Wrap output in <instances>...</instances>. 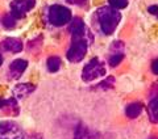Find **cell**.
Wrapping results in <instances>:
<instances>
[{"mask_svg": "<svg viewBox=\"0 0 158 139\" xmlns=\"http://www.w3.org/2000/svg\"><path fill=\"white\" fill-rule=\"evenodd\" d=\"M0 139H24V134L17 123L3 121L0 123Z\"/></svg>", "mask_w": 158, "mask_h": 139, "instance_id": "5", "label": "cell"}, {"mask_svg": "<svg viewBox=\"0 0 158 139\" xmlns=\"http://www.w3.org/2000/svg\"><path fill=\"white\" fill-rule=\"evenodd\" d=\"M2 24L7 29H12V28L16 26V18H15L13 16H11V13L6 14V16L3 17V20H2Z\"/></svg>", "mask_w": 158, "mask_h": 139, "instance_id": "16", "label": "cell"}, {"mask_svg": "<svg viewBox=\"0 0 158 139\" xmlns=\"http://www.w3.org/2000/svg\"><path fill=\"white\" fill-rule=\"evenodd\" d=\"M74 139H99V134L95 133L94 130H91L87 125L81 122L75 129Z\"/></svg>", "mask_w": 158, "mask_h": 139, "instance_id": "10", "label": "cell"}, {"mask_svg": "<svg viewBox=\"0 0 158 139\" xmlns=\"http://www.w3.org/2000/svg\"><path fill=\"white\" fill-rule=\"evenodd\" d=\"M110 51H111V55L108 58L110 66L111 67L118 66L123 62V59H124V43L121 41H115L112 43Z\"/></svg>", "mask_w": 158, "mask_h": 139, "instance_id": "7", "label": "cell"}, {"mask_svg": "<svg viewBox=\"0 0 158 139\" xmlns=\"http://www.w3.org/2000/svg\"><path fill=\"white\" fill-rule=\"evenodd\" d=\"M0 50L2 51H8V53H20L23 50V42L19 38H6L0 42Z\"/></svg>", "mask_w": 158, "mask_h": 139, "instance_id": "9", "label": "cell"}, {"mask_svg": "<svg viewBox=\"0 0 158 139\" xmlns=\"http://www.w3.org/2000/svg\"><path fill=\"white\" fill-rule=\"evenodd\" d=\"M33 91H34V85H32V84H29V83L17 84V85L13 88V95H16V97H25L27 95H29V93Z\"/></svg>", "mask_w": 158, "mask_h": 139, "instance_id": "12", "label": "cell"}, {"mask_svg": "<svg viewBox=\"0 0 158 139\" xmlns=\"http://www.w3.org/2000/svg\"><path fill=\"white\" fill-rule=\"evenodd\" d=\"M69 32L71 33V37L73 36H83V34H87V26L85 25V22L82 21L79 17H75L71 21L70 26H69Z\"/></svg>", "mask_w": 158, "mask_h": 139, "instance_id": "11", "label": "cell"}, {"mask_svg": "<svg viewBox=\"0 0 158 139\" xmlns=\"http://www.w3.org/2000/svg\"><path fill=\"white\" fill-rule=\"evenodd\" d=\"M96 17L103 34L110 36V34H112L116 30L117 25L120 24L121 14L118 11L111 7H100L96 11Z\"/></svg>", "mask_w": 158, "mask_h": 139, "instance_id": "1", "label": "cell"}, {"mask_svg": "<svg viewBox=\"0 0 158 139\" xmlns=\"http://www.w3.org/2000/svg\"><path fill=\"white\" fill-rule=\"evenodd\" d=\"M142 112L141 102H132L125 108V114L128 118H137Z\"/></svg>", "mask_w": 158, "mask_h": 139, "instance_id": "13", "label": "cell"}, {"mask_svg": "<svg viewBox=\"0 0 158 139\" xmlns=\"http://www.w3.org/2000/svg\"><path fill=\"white\" fill-rule=\"evenodd\" d=\"M113 83H115V79H113L112 76H110V77H107L106 80H103L100 84H99V88H102V89L112 88L113 87Z\"/></svg>", "mask_w": 158, "mask_h": 139, "instance_id": "18", "label": "cell"}, {"mask_svg": "<svg viewBox=\"0 0 158 139\" xmlns=\"http://www.w3.org/2000/svg\"><path fill=\"white\" fill-rule=\"evenodd\" d=\"M2 64H3V55L0 54V66H2Z\"/></svg>", "mask_w": 158, "mask_h": 139, "instance_id": "22", "label": "cell"}, {"mask_svg": "<svg viewBox=\"0 0 158 139\" xmlns=\"http://www.w3.org/2000/svg\"><path fill=\"white\" fill-rule=\"evenodd\" d=\"M70 4H83L86 0H67Z\"/></svg>", "mask_w": 158, "mask_h": 139, "instance_id": "20", "label": "cell"}, {"mask_svg": "<svg viewBox=\"0 0 158 139\" xmlns=\"http://www.w3.org/2000/svg\"><path fill=\"white\" fill-rule=\"evenodd\" d=\"M148 11H149L150 13H153V14H156V13H157V6H152V7H149V8H148Z\"/></svg>", "mask_w": 158, "mask_h": 139, "instance_id": "21", "label": "cell"}, {"mask_svg": "<svg viewBox=\"0 0 158 139\" xmlns=\"http://www.w3.org/2000/svg\"><path fill=\"white\" fill-rule=\"evenodd\" d=\"M152 68H153V72H154L156 75H157V73H158V61H157V59H156L154 62H153V66H152Z\"/></svg>", "mask_w": 158, "mask_h": 139, "instance_id": "19", "label": "cell"}, {"mask_svg": "<svg viewBox=\"0 0 158 139\" xmlns=\"http://www.w3.org/2000/svg\"><path fill=\"white\" fill-rule=\"evenodd\" d=\"M148 113H149V118L153 123H156L158 121V98L153 97L149 105H148Z\"/></svg>", "mask_w": 158, "mask_h": 139, "instance_id": "14", "label": "cell"}, {"mask_svg": "<svg viewBox=\"0 0 158 139\" xmlns=\"http://www.w3.org/2000/svg\"><path fill=\"white\" fill-rule=\"evenodd\" d=\"M3 104H4V100H0V109L3 108Z\"/></svg>", "mask_w": 158, "mask_h": 139, "instance_id": "23", "label": "cell"}, {"mask_svg": "<svg viewBox=\"0 0 158 139\" xmlns=\"http://www.w3.org/2000/svg\"><path fill=\"white\" fill-rule=\"evenodd\" d=\"M46 66H48V70L50 72H57L58 70L61 68V59L58 57H49Z\"/></svg>", "mask_w": 158, "mask_h": 139, "instance_id": "15", "label": "cell"}, {"mask_svg": "<svg viewBox=\"0 0 158 139\" xmlns=\"http://www.w3.org/2000/svg\"><path fill=\"white\" fill-rule=\"evenodd\" d=\"M113 9H123L128 6V0H108Z\"/></svg>", "mask_w": 158, "mask_h": 139, "instance_id": "17", "label": "cell"}, {"mask_svg": "<svg viewBox=\"0 0 158 139\" xmlns=\"http://www.w3.org/2000/svg\"><path fill=\"white\" fill-rule=\"evenodd\" d=\"M106 75V67L103 62H100L98 58H94L88 62L82 71V79L83 81H94L95 79Z\"/></svg>", "mask_w": 158, "mask_h": 139, "instance_id": "4", "label": "cell"}, {"mask_svg": "<svg viewBox=\"0 0 158 139\" xmlns=\"http://www.w3.org/2000/svg\"><path fill=\"white\" fill-rule=\"evenodd\" d=\"M36 6V0H13L11 3V16L15 18H23Z\"/></svg>", "mask_w": 158, "mask_h": 139, "instance_id": "6", "label": "cell"}, {"mask_svg": "<svg viewBox=\"0 0 158 139\" xmlns=\"http://www.w3.org/2000/svg\"><path fill=\"white\" fill-rule=\"evenodd\" d=\"M28 67V62L25 59H16L9 64L8 68V77L9 79H19L23 75V72L27 70Z\"/></svg>", "mask_w": 158, "mask_h": 139, "instance_id": "8", "label": "cell"}, {"mask_svg": "<svg viewBox=\"0 0 158 139\" xmlns=\"http://www.w3.org/2000/svg\"><path fill=\"white\" fill-rule=\"evenodd\" d=\"M152 139H156V138H154V137H153V138H152Z\"/></svg>", "mask_w": 158, "mask_h": 139, "instance_id": "24", "label": "cell"}, {"mask_svg": "<svg viewBox=\"0 0 158 139\" xmlns=\"http://www.w3.org/2000/svg\"><path fill=\"white\" fill-rule=\"evenodd\" d=\"M48 18L49 22L54 26H62L65 24L70 22L71 20V11L63 6H59V4H54L49 8L48 12Z\"/></svg>", "mask_w": 158, "mask_h": 139, "instance_id": "3", "label": "cell"}, {"mask_svg": "<svg viewBox=\"0 0 158 139\" xmlns=\"http://www.w3.org/2000/svg\"><path fill=\"white\" fill-rule=\"evenodd\" d=\"M88 34V33H87ZM87 34H83V36H73L71 37V45L67 50L66 57L71 63H78L81 62L83 58L86 57L87 54Z\"/></svg>", "mask_w": 158, "mask_h": 139, "instance_id": "2", "label": "cell"}]
</instances>
